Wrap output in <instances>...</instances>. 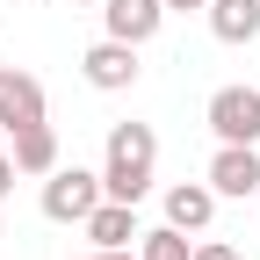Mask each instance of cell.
I'll list each match as a JSON object with an SVG mask.
<instances>
[{
    "instance_id": "6da1fadb",
    "label": "cell",
    "mask_w": 260,
    "mask_h": 260,
    "mask_svg": "<svg viewBox=\"0 0 260 260\" xmlns=\"http://www.w3.org/2000/svg\"><path fill=\"white\" fill-rule=\"evenodd\" d=\"M152 174H159L152 123H116L109 145H102V188L116 195V203H145V195H152Z\"/></svg>"
},
{
    "instance_id": "7a4b0ae2",
    "label": "cell",
    "mask_w": 260,
    "mask_h": 260,
    "mask_svg": "<svg viewBox=\"0 0 260 260\" xmlns=\"http://www.w3.org/2000/svg\"><path fill=\"white\" fill-rule=\"evenodd\" d=\"M102 195H109V188H102L94 167H51V174H44V217H51V224H87Z\"/></svg>"
},
{
    "instance_id": "3957f363",
    "label": "cell",
    "mask_w": 260,
    "mask_h": 260,
    "mask_svg": "<svg viewBox=\"0 0 260 260\" xmlns=\"http://www.w3.org/2000/svg\"><path fill=\"white\" fill-rule=\"evenodd\" d=\"M203 123L217 130V145H260V87H217Z\"/></svg>"
},
{
    "instance_id": "277c9868",
    "label": "cell",
    "mask_w": 260,
    "mask_h": 260,
    "mask_svg": "<svg viewBox=\"0 0 260 260\" xmlns=\"http://www.w3.org/2000/svg\"><path fill=\"white\" fill-rule=\"evenodd\" d=\"M80 73H87V87H102V94H123V87H138V44H123V37H102V44H87Z\"/></svg>"
},
{
    "instance_id": "5b68a950",
    "label": "cell",
    "mask_w": 260,
    "mask_h": 260,
    "mask_svg": "<svg viewBox=\"0 0 260 260\" xmlns=\"http://www.w3.org/2000/svg\"><path fill=\"white\" fill-rule=\"evenodd\" d=\"M203 181L217 188V203H224V195H232V203L260 195V145H217V159H210Z\"/></svg>"
},
{
    "instance_id": "8992f818",
    "label": "cell",
    "mask_w": 260,
    "mask_h": 260,
    "mask_svg": "<svg viewBox=\"0 0 260 260\" xmlns=\"http://www.w3.org/2000/svg\"><path fill=\"white\" fill-rule=\"evenodd\" d=\"M44 123V80L22 73V65H0V130Z\"/></svg>"
},
{
    "instance_id": "52a82bcc",
    "label": "cell",
    "mask_w": 260,
    "mask_h": 260,
    "mask_svg": "<svg viewBox=\"0 0 260 260\" xmlns=\"http://www.w3.org/2000/svg\"><path fill=\"white\" fill-rule=\"evenodd\" d=\"M167 22V0H102V29L123 44H152Z\"/></svg>"
},
{
    "instance_id": "ba28073f",
    "label": "cell",
    "mask_w": 260,
    "mask_h": 260,
    "mask_svg": "<svg viewBox=\"0 0 260 260\" xmlns=\"http://www.w3.org/2000/svg\"><path fill=\"white\" fill-rule=\"evenodd\" d=\"M210 217H217V188L210 181L167 188V224H174V232H210Z\"/></svg>"
},
{
    "instance_id": "9c48e42d",
    "label": "cell",
    "mask_w": 260,
    "mask_h": 260,
    "mask_svg": "<svg viewBox=\"0 0 260 260\" xmlns=\"http://www.w3.org/2000/svg\"><path fill=\"white\" fill-rule=\"evenodd\" d=\"M80 232H87L94 246H130V239H138V203H116V195H102V203H94V217L80 224Z\"/></svg>"
},
{
    "instance_id": "30bf717a",
    "label": "cell",
    "mask_w": 260,
    "mask_h": 260,
    "mask_svg": "<svg viewBox=\"0 0 260 260\" xmlns=\"http://www.w3.org/2000/svg\"><path fill=\"white\" fill-rule=\"evenodd\" d=\"M8 159H15V174H51L58 167V138H51V123H22V130H8Z\"/></svg>"
},
{
    "instance_id": "8fae6325",
    "label": "cell",
    "mask_w": 260,
    "mask_h": 260,
    "mask_svg": "<svg viewBox=\"0 0 260 260\" xmlns=\"http://www.w3.org/2000/svg\"><path fill=\"white\" fill-rule=\"evenodd\" d=\"M210 37L217 44H253L260 37V0H210Z\"/></svg>"
},
{
    "instance_id": "7c38bea8",
    "label": "cell",
    "mask_w": 260,
    "mask_h": 260,
    "mask_svg": "<svg viewBox=\"0 0 260 260\" xmlns=\"http://www.w3.org/2000/svg\"><path fill=\"white\" fill-rule=\"evenodd\" d=\"M188 253H195V239H188V232H174V224L138 232V260H188Z\"/></svg>"
},
{
    "instance_id": "4fadbf2b",
    "label": "cell",
    "mask_w": 260,
    "mask_h": 260,
    "mask_svg": "<svg viewBox=\"0 0 260 260\" xmlns=\"http://www.w3.org/2000/svg\"><path fill=\"white\" fill-rule=\"evenodd\" d=\"M188 260H239V253L224 246V239H195V253H188Z\"/></svg>"
},
{
    "instance_id": "5bb4252c",
    "label": "cell",
    "mask_w": 260,
    "mask_h": 260,
    "mask_svg": "<svg viewBox=\"0 0 260 260\" xmlns=\"http://www.w3.org/2000/svg\"><path fill=\"white\" fill-rule=\"evenodd\" d=\"M80 260H138L130 246H94V253H80Z\"/></svg>"
},
{
    "instance_id": "9a60e30c",
    "label": "cell",
    "mask_w": 260,
    "mask_h": 260,
    "mask_svg": "<svg viewBox=\"0 0 260 260\" xmlns=\"http://www.w3.org/2000/svg\"><path fill=\"white\" fill-rule=\"evenodd\" d=\"M8 195H15V159L0 152V203H8Z\"/></svg>"
},
{
    "instance_id": "2e32d148",
    "label": "cell",
    "mask_w": 260,
    "mask_h": 260,
    "mask_svg": "<svg viewBox=\"0 0 260 260\" xmlns=\"http://www.w3.org/2000/svg\"><path fill=\"white\" fill-rule=\"evenodd\" d=\"M188 8H210V0H167V15H188Z\"/></svg>"
},
{
    "instance_id": "e0dca14e",
    "label": "cell",
    "mask_w": 260,
    "mask_h": 260,
    "mask_svg": "<svg viewBox=\"0 0 260 260\" xmlns=\"http://www.w3.org/2000/svg\"><path fill=\"white\" fill-rule=\"evenodd\" d=\"M73 8H102V0H73Z\"/></svg>"
}]
</instances>
